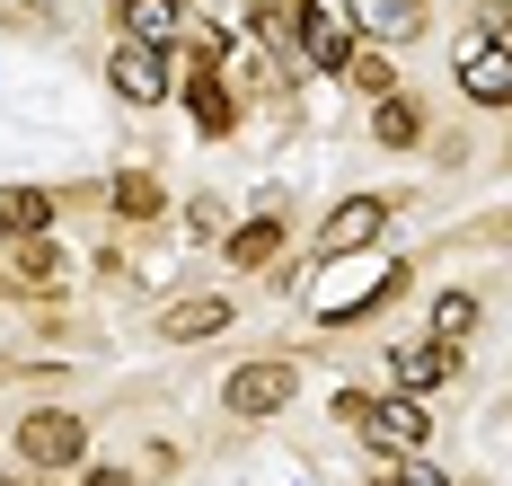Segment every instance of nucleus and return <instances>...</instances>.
<instances>
[{"label":"nucleus","instance_id":"obj_1","mask_svg":"<svg viewBox=\"0 0 512 486\" xmlns=\"http://www.w3.org/2000/svg\"><path fill=\"white\" fill-rule=\"evenodd\" d=\"M407 283V266L398 257H371V266H327V283H318V319H354V310H380L389 292Z\"/></svg>","mask_w":512,"mask_h":486},{"label":"nucleus","instance_id":"obj_2","mask_svg":"<svg viewBox=\"0 0 512 486\" xmlns=\"http://www.w3.org/2000/svg\"><path fill=\"white\" fill-rule=\"evenodd\" d=\"M292 389H301L292 363H239L230 389H221V407H230V416H274V407H292Z\"/></svg>","mask_w":512,"mask_h":486},{"label":"nucleus","instance_id":"obj_3","mask_svg":"<svg viewBox=\"0 0 512 486\" xmlns=\"http://www.w3.org/2000/svg\"><path fill=\"white\" fill-rule=\"evenodd\" d=\"M18 451H27L36 469H71V460L89 451V425H80V416H62V407H36V416L18 425Z\"/></svg>","mask_w":512,"mask_h":486},{"label":"nucleus","instance_id":"obj_4","mask_svg":"<svg viewBox=\"0 0 512 486\" xmlns=\"http://www.w3.org/2000/svg\"><path fill=\"white\" fill-rule=\"evenodd\" d=\"M380 451H424L433 442V425H424V407L415 398H362V416H354Z\"/></svg>","mask_w":512,"mask_h":486},{"label":"nucleus","instance_id":"obj_5","mask_svg":"<svg viewBox=\"0 0 512 486\" xmlns=\"http://www.w3.org/2000/svg\"><path fill=\"white\" fill-rule=\"evenodd\" d=\"M106 80H115L124 107H159V98H168V54H159V45H124V54L106 62Z\"/></svg>","mask_w":512,"mask_h":486},{"label":"nucleus","instance_id":"obj_6","mask_svg":"<svg viewBox=\"0 0 512 486\" xmlns=\"http://www.w3.org/2000/svg\"><path fill=\"white\" fill-rule=\"evenodd\" d=\"M460 89L477 98V107H512V54L495 45V36L460 45Z\"/></svg>","mask_w":512,"mask_h":486},{"label":"nucleus","instance_id":"obj_7","mask_svg":"<svg viewBox=\"0 0 512 486\" xmlns=\"http://www.w3.org/2000/svg\"><path fill=\"white\" fill-rule=\"evenodd\" d=\"M389 372H398V389H442V380L460 372V345H433V336H424V345H398V354H389Z\"/></svg>","mask_w":512,"mask_h":486},{"label":"nucleus","instance_id":"obj_8","mask_svg":"<svg viewBox=\"0 0 512 486\" xmlns=\"http://www.w3.org/2000/svg\"><path fill=\"white\" fill-rule=\"evenodd\" d=\"M380 221H389V204H380V195L336 204V213H327V248H336V257H345V248H371V239H380Z\"/></svg>","mask_w":512,"mask_h":486},{"label":"nucleus","instance_id":"obj_9","mask_svg":"<svg viewBox=\"0 0 512 486\" xmlns=\"http://www.w3.org/2000/svg\"><path fill=\"white\" fill-rule=\"evenodd\" d=\"M221 327H230V301H212V292L159 310V336H168V345H195V336H221Z\"/></svg>","mask_w":512,"mask_h":486},{"label":"nucleus","instance_id":"obj_10","mask_svg":"<svg viewBox=\"0 0 512 486\" xmlns=\"http://www.w3.org/2000/svg\"><path fill=\"white\" fill-rule=\"evenodd\" d=\"M186 115H195V133H230V124H239V107H230V89L212 80V54L195 62V80H186Z\"/></svg>","mask_w":512,"mask_h":486},{"label":"nucleus","instance_id":"obj_11","mask_svg":"<svg viewBox=\"0 0 512 486\" xmlns=\"http://www.w3.org/2000/svg\"><path fill=\"white\" fill-rule=\"evenodd\" d=\"M0 230H9V239H45L53 230V195H36V186H0Z\"/></svg>","mask_w":512,"mask_h":486},{"label":"nucleus","instance_id":"obj_12","mask_svg":"<svg viewBox=\"0 0 512 486\" xmlns=\"http://www.w3.org/2000/svg\"><path fill=\"white\" fill-rule=\"evenodd\" d=\"M115 18H124L133 45H168L177 36V0H115Z\"/></svg>","mask_w":512,"mask_h":486},{"label":"nucleus","instance_id":"obj_13","mask_svg":"<svg viewBox=\"0 0 512 486\" xmlns=\"http://www.w3.org/2000/svg\"><path fill=\"white\" fill-rule=\"evenodd\" d=\"M301 54L318 62V71H345V62H354V36H345V18L309 9V36H301Z\"/></svg>","mask_w":512,"mask_h":486},{"label":"nucleus","instance_id":"obj_14","mask_svg":"<svg viewBox=\"0 0 512 486\" xmlns=\"http://www.w3.org/2000/svg\"><path fill=\"white\" fill-rule=\"evenodd\" d=\"M362 36H380V45H398V36H415V0H354L345 9Z\"/></svg>","mask_w":512,"mask_h":486},{"label":"nucleus","instance_id":"obj_15","mask_svg":"<svg viewBox=\"0 0 512 486\" xmlns=\"http://www.w3.org/2000/svg\"><path fill=\"white\" fill-rule=\"evenodd\" d=\"M274 248H283V221H274V213H256V221L230 230V266H265Z\"/></svg>","mask_w":512,"mask_h":486},{"label":"nucleus","instance_id":"obj_16","mask_svg":"<svg viewBox=\"0 0 512 486\" xmlns=\"http://www.w3.org/2000/svg\"><path fill=\"white\" fill-rule=\"evenodd\" d=\"M301 36H309V0H274V9H265V45L301 54Z\"/></svg>","mask_w":512,"mask_h":486},{"label":"nucleus","instance_id":"obj_17","mask_svg":"<svg viewBox=\"0 0 512 486\" xmlns=\"http://www.w3.org/2000/svg\"><path fill=\"white\" fill-rule=\"evenodd\" d=\"M468 327H477V301H468V292H442V301H433V345H460Z\"/></svg>","mask_w":512,"mask_h":486},{"label":"nucleus","instance_id":"obj_18","mask_svg":"<svg viewBox=\"0 0 512 486\" xmlns=\"http://www.w3.org/2000/svg\"><path fill=\"white\" fill-rule=\"evenodd\" d=\"M371 133H380L389 151H407V142L424 133V124H415V107H407V98H380V115H371Z\"/></svg>","mask_w":512,"mask_h":486},{"label":"nucleus","instance_id":"obj_19","mask_svg":"<svg viewBox=\"0 0 512 486\" xmlns=\"http://www.w3.org/2000/svg\"><path fill=\"white\" fill-rule=\"evenodd\" d=\"M345 80H354L362 98H398V80H389V62H380V54H362V45H354V62H345Z\"/></svg>","mask_w":512,"mask_h":486},{"label":"nucleus","instance_id":"obj_20","mask_svg":"<svg viewBox=\"0 0 512 486\" xmlns=\"http://www.w3.org/2000/svg\"><path fill=\"white\" fill-rule=\"evenodd\" d=\"M18 274H27V283H53V274H62V248H53V239H18Z\"/></svg>","mask_w":512,"mask_h":486},{"label":"nucleus","instance_id":"obj_21","mask_svg":"<svg viewBox=\"0 0 512 486\" xmlns=\"http://www.w3.org/2000/svg\"><path fill=\"white\" fill-rule=\"evenodd\" d=\"M151 204H159L151 177H115V213H151Z\"/></svg>","mask_w":512,"mask_h":486},{"label":"nucleus","instance_id":"obj_22","mask_svg":"<svg viewBox=\"0 0 512 486\" xmlns=\"http://www.w3.org/2000/svg\"><path fill=\"white\" fill-rule=\"evenodd\" d=\"M371 486H442V478H433V469H380Z\"/></svg>","mask_w":512,"mask_h":486},{"label":"nucleus","instance_id":"obj_23","mask_svg":"<svg viewBox=\"0 0 512 486\" xmlns=\"http://www.w3.org/2000/svg\"><path fill=\"white\" fill-rule=\"evenodd\" d=\"M486 27H495V36H512V0H495V9H486Z\"/></svg>","mask_w":512,"mask_h":486},{"label":"nucleus","instance_id":"obj_24","mask_svg":"<svg viewBox=\"0 0 512 486\" xmlns=\"http://www.w3.org/2000/svg\"><path fill=\"white\" fill-rule=\"evenodd\" d=\"M89 486H133V478H124V469H98V478H89Z\"/></svg>","mask_w":512,"mask_h":486}]
</instances>
